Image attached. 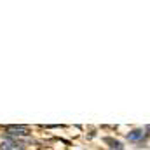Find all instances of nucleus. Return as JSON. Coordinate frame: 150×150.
Listing matches in <instances>:
<instances>
[{
    "label": "nucleus",
    "instance_id": "20e7f679",
    "mask_svg": "<svg viewBox=\"0 0 150 150\" xmlns=\"http://www.w3.org/2000/svg\"><path fill=\"white\" fill-rule=\"evenodd\" d=\"M107 143H110V145H113V149H117V150H122V149H124L120 142H115V140H110V138H107Z\"/></svg>",
    "mask_w": 150,
    "mask_h": 150
},
{
    "label": "nucleus",
    "instance_id": "7ed1b4c3",
    "mask_svg": "<svg viewBox=\"0 0 150 150\" xmlns=\"http://www.w3.org/2000/svg\"><path fill=\"white\" fill-rule=\"evenodd\" d=\"M127 138H129L131 142H138V140H142V138H143V131H142V129H136V131L129 133V134H127Z\"/></svg>",
    "mask_w": 150,
    "mask_h": 150
},
{
    "label": "nucleus",
    "instance_id": "f03ea898",
    "mask_svg": "<svg viewBox=\"0 0 150 150\" xmlns=\"http://www.w3.org/2000/svg\"><path fill=\"white\" fill-rule=\"evenodd\" d=\"M2 150H23V147L19 143H16V142H4Z\"/></svg>",
    "mask_w": 150,
    "mask_h": 150
},
{
    "label": "nucleus",
    "instance_id": "f257e3e1",
    "mask_svg": "<svg viewBox=\"0 0 150 150\" xmlns=\"http://www.w3.org/2000/svg\"><path fill=\"white\" fill-rule=\"evenodd\" d=\"M7 133L9 134H12V136H19V138H28L30 136V133H28V129L26 127H16V126H9L7 127Z\"/></svg>",
    "mask_w": 150,
    "mask_h": 150
}]
</instances>
